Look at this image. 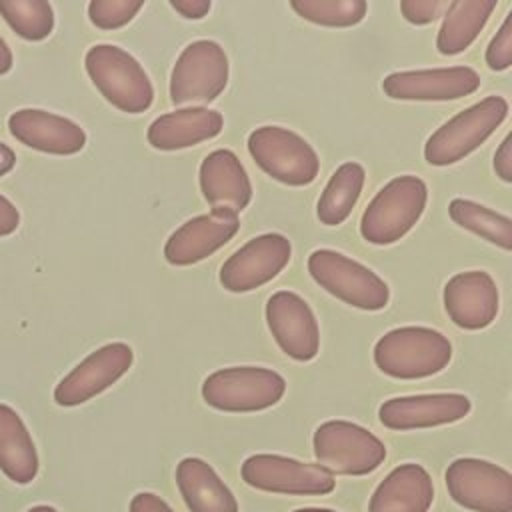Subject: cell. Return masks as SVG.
Wrapping results in <instances>:
<instances>
[{
    "label": "cell",
    "instance_id": "4dcf8cb0",
    "mask_svg": "<svg viewBox=\"0 0 512 512\" xmlns=\"http://www.w3.org/2000/svg\"><path fill=\"white\" fill-rule=\"evenodd\" d=\"M486 64L490 70H506L512 64V14H508L486 48Z\"/></svg>",
    "mask_w": 512,
    "mask_h": 512
},
{
    "label": "cell",
    "instance_id": "44dd1931",
    "mask_svg": "<svg viewBox=\"0 0 512 512\" xmlns=\"http://www.w3.org/2000/svg\"><path fill=\"white\" fill-rule=\"evenodd\" d=\"M434 484L426 468L414 462L396 466L372 492L368 512H428Z\"/></svg>",
    "mask_w": 512,
    "mask_h": 512
},
{
    "label": "cell",
    "instance_id": "e575fe53",
    "mask_svg": "<svg viewBox=\"0 0 512 512\" xmlns=\"http://www.w3.org/2000/svg\"><path fill=\"white\" fill-rule=\"evenodd\" d=\"M170 6L190 20H200L210 12V0H170Z\"/></svg>",
    "mask_w": 512,
    "mask_h": 512
},
{
    "label": "cell",
    "instance_id": "8fae6325",
    "mask_svg": "<svg viewBox=\"0 0 512 512\" xmlns=\"http://www.w3.org/2000/svg\"><path fill=\"white\" fill-rule=\"evenodd\" d=\"M242 480L256 490L296 496L330 494L334 476L320 464L300 462L280 454H254L242 462Z\"/></svg>",
    "mask_w": 512,
    "mask_h": 512
},
{
    "label": "cell",
    "instance_id": "52a82bcc",
    "mask_svg": "<svg viewBox=\"0 0 512 512\" xmlns=\"http://www.w3.org/2000/svg\"><path fill=\"white\" fill-rule=\"evenodd\" d=\"M228 84V56L214 40L190 42L174 62L170 74V100L176 106L204 108Z\"/></svg>",
    "mask_w": 512,
    "mask_h": 512
},
{
    "label": "cell",
    "instance_id": "2e32d148",
    "mask_svg": "<svg viewBox=\"0 0 512 512\" xmlns=\"http://www.w3.org/2000/svg\"><path fill=\"white\" fill-rule=\"evenodd\" d=\"M238 228L240 222L234 212L212 210L194 216L170 234L164 244V258L172 266L196 264L230 242Z\"/></svg>",
    "mask_w": 512,
    "mask_h": 512
},
{
    "label": "cell",
    "instance_id": "5bb4252c",
    "mask_svg": "<svg viewBox=\"0 0 512 512\" xmlns=\"http://www.w3.org/2000/svg\"><path fill=\"white\" fill-rule=\"evenodd\" d=\"M266 324L280 350L298 362L318 354L320 332L308 302L290 290L274 292L266 302Z\"/></svg>",
    "mask_w": 512,
    "mask_h": 512
},
{
    "label": "cell",
    "instance_id": "d6a6232c",
    "mask_svg": "<svg viewBox=\"0 0 512 512\" xmlns=\"http://www.w3.org/2000/svg\"><path fill=\"white\" fill-rule=\"evenodd\" d=\"M494 170L500 176V180L512 182V136L510 134L500 142L494 154Z\"/></svg>",
    "mask_w": 512,
    "mask_h": 512
},
{
    "label": "cell",
    "instance_id": "9c48e42d",
    "mask_svg": "<svg viewBox=\"0 0 512 512\" xmlns=\"http://www.w3.org/2000/svg\"><path fill=\"white\" fill-rule=\"evenodd\" d=\"M248 152L268 176L286 186H308L320 170L316 150L300 134L282 126L252 130Z\"/></svg>",
    "mask_w": 512,
    "mask_h": 512
},
{
    "label": "cell",
    "instance_id": "3957f363",
    "mask_svg": "<svg viewBox=\"0 0 512 512\" xmlns=\"http://www.w3.org/2000/svg\"><path fill=\"white\" fill-rule=\"evenodd\" d=\"M86 72L98 92L118 110L140 114L152 106L154 86L140 62L114 44H96L86 52Z\"/></svg>",
    "mask_w": 512,
    "mask_h": 512
},
{
    "label": "cell",
    "instance_id": "d590c367",
    "mask_svg": "<svg viewBox=\"0 0 512 512\" xmlns=\"http://www.w3.org/2000/svg\"><path fill=\"white\" fill-rule=\"evenodd\" d=\"M20 222V214L16 210V206L0 194V236H8L18 228Z\"/></svg>",
    "mask_w": 512,
    "mask_h": 512
},
{
    "label": "cell",
    "instance_id": "f1b7e54d",
    "mask_svg": "<svg viewBox=\"0 0 512 512\" xmlns=\"http://www.w3.org/2000/svg\"><path fill=\"white\" fill-rule=\"evenodd\" d=\"M290 6L300 18L330 28L354 26L368 10L364 0H292Z\"/></svg>",
    "mask_w": 512,
    "mask_h": 512
},
{
    "label": "cell",
    "instance_id": "277c9868",
    "mask_svg": "<svg viewBox=\"0 0 512 512\" xmlns=\"http://www.w3.org/2000/svg\"><path fill=\"white\" fill-rule=\"evenodd\" d=\"M508 102L502 96H486L458 112L436 128L424 144V158L432 166H448L464 160L506 120Z\"/></svg>",
    "mask_w": 512,
    "mask_h": 512
},
{
    "label": "cell",
    "instance_id": "4316f807",
    "mask_svg": "<svg viewBox=\"0 0 512 512\" xmlns=\"http://www.w3.org/2000/svg\"><path fill=\"white\" fill-rule=\"evenodd\" d=\"M448 214L460 228L482 236L502 250L512 248V220L508 216L466 198H454L448 206Z\"/></svg>",
    "mask_w": 512,
    "mask_h": 512
},
{
    "label": "cell",
    "instance_id": "8992f818",
    "mask_svg": "<svg viewBox=\"0 0 512 512\" xmlns=\"http://www.w3.org/2000/svg\"><path fill=\"white\" fill-rule=\"evenodd\" d=\"M314 456L332 476H364L386 458L384 442L348 420L322 422L314 432Z\"/></svg>",
    "mask_w": 512,
    "mask_h": 512
},
{
    "label": "cell",
    "instance_id": "5b68a950",
    "mask_svg": "<svg viewBox=\"0 0 512 512\" xmlns=\"http://www.w3.org/2000/svg\"><path fill=\"white\" fill-rule=\"evenodd\" d=\"M286 380L262 366H232L212 372L202 384V398L222 412H258L282 400Z\"/></svg>",
    "mask_w": 512,
    "mask_h": 512
},
{
    "label": "cell",
    "instance_id": "484cf974",
    "mask_svg": "<svg viewBox=\"0 0 512 512\" xmlns=\"http://www.w3.org/2000/svg\"><path fill=\"white\" fill-rule=\"evenodd\" d=\"M366 172L358 162H344L330 176L316 206V216L326 226L342 224L356 206L364 188Z\"/></svg>",
    "mask_w": 512,
    "mask_h": 512
},
{
    "label": "cell",
    "instance_id": "4fadbf2b",
    "mask_svg": "<svg viewBox=\"0 0 512 512\" xmlns=\"http://www.w3.org/2000/svg\"><path fill=\"white\" fill-rule=\"evenodd\" d=\"M134 352L124 342H110L86 356L72 372H68L54 390L60 406H78L98 396L120 380L132 366Z\"/></svg>",
    "mask_w": 512,
    "mask_h": 512
},
{
    "label": "cell",
    "instance_id": "cb8c5ba5",
    "mask_svg": "<svg viewBox=\"0 0 512 512\" xmlns=\"http://www.w3.org/2000/svg\"><path fill=\"white\" fill-rule=\"evenodd\" d=\"M0 470L16 484H30L38 474V452L14 408L0 404Z\"/></svg>",
    "mask_w": 512,
    "mask_h": 512
},
{
    "label": "cell",
    "instance_id": "6da1fadb",
    "mask_svg": "<svg viewBox=\"0 0 512 512\" xmlns=\"http://www.w3.org/2000/svg\"><path fill=\"white\" fill-rule=\"evenodd\" d=\"M452 358L450 340L426 326H400L374 344L380 372L400 380H418L442 372Z\"/></svg>",
    "mask_w": 512,
    "mask_h": 512
},
{
    "label": "cell",
    "instance_id": "ffe728a7",
    "mask_svg": "<svg viewBox=\"0 0 512 512\" xmlns=\"http://www.w3.org/2000/svg\"><path fill=\"white\" fill-rule=\"evenodd\" d=\"M200 190L212 210L242 212L252 200L250 178L232 150L210 152L198 170Z\"/></svg>",
    "mask_w": 512,
    "mask_h": 512
},
{
    "label": "cell",
    "instance_id": "f35d334b",
    "mask_svg": "<svg viewBox=\"0 0 512 512\" xmlns=\"http://www.w3.org/2000/svg\"><path fill=\"white\" fill-rule=\"evenodd\" d=\"M26 512H58V510L52 508V506H46V504H38V506H32L30 510H26Z\"/></svg>",
    "mask_w": 512,
    "mask_h": 512
},
{
    "label": "cell",
    "instance_id": "ab89813d",
    "mask_svg": "<svg viewBox=\"0 0 512 512\" xmlns=\"http://www.w3.org/2000/svg\"><path fill=\"white\" fill-rule=\"evenodd\" d=\"M292 512H336V510H328V508H298Z\"/></svg>",
    "mask_w": 512,
    "mask_h": 512
},
{
    "label": "cell",
    "instance_id": "74e56055",
    "mask_svg": "<svg viewBox=\"0 0 512 512\" xmlns=\"http://www.w3.org/2000/svg\"><path fill=\"white\" fill-rule=\"evenodd\" d=\"M12 68V52L6 42L0 38V74H6Z\"/></svg>",
    "mask_w": 512,
    "mask_h": 512
},
{
    "label": "cell",
    "instance_id": "603a6c76",
    "mask_svg": "<svg viewBox=\"0 0 512 512\" xmlns=\"http://www.w3.org/2000/svg\"><path fill=\"white\" fill-rule=\"evenodd\" d=\"M176 484L190 512H238L232 490L216 470L200 458L188 456L178 462Z\"/></svg>",
    "mask_w": 512,
    "mask_h": 512
},
{
    "label": "cell",
    "instance_id": "8d00e7d4",
    "mask_svg": "<svg viewBox=\"0 0 512 512\" xmlns=\"http://www.w3.org/2000/svg\"><path fill=\"white\" fill-rule=\"evenodd\" d=\"M14 164H16V154H14V150L0 142V178H2L4 174H8V172L14 168Z\"/></svg>",
    "mask_w": 512,
    "mask_h": 512
},
{
    "label": "cell",
    "instance_id": "30bf717a",
    "mask_svg": "<svg viewBox=\"0 0 512 512\" xmlns=\"http://www.w3.org/2000/svg\"><path fill=\"white\" fill-rule=\"evenodd\" d=\"M448 494L472 512H512V476L506 468L480 458H456L448 464Z\"/></svg>",
    "mask_w": 512,
    "mask_h": 512
},
{
    "label": "cell",
    "instance_id": "7a4b0ae2",
    "mask_svg": "<svg viewBox=\"0 0 512 512\" xmlns=\"http://www.w3.org/2000/svg\"><path fill=\"white\" fill-rule=\"evenodd\" d=\"M426 202L424 180L412 174L392 178L366 206L360 218L362 238L376 246L398 242L420 220Z\"/></svg>",
    "mask_w": 512,
    "mask_h": 512
},
{
    "label": "cell",
    "instance_id": "f546056e",
    "mask_svg": "<svg viewBox=\"0 0 512 512\" xmlns=\"http://www.w3.org/2000/svg\"><path fill=\"white\" fill-rule=\"evenodd\" d=\"M142 6V0H92L88 4V18L96 28L116 30L126 26Z\"/></svg>",
    "mask_w": 512,
    "mask_h": 512
},
{
    "label": "cell",
    "instance_id": "d4e9b609",
    "mask_svg": "<svg viewBox=\"0 0 512 512\" xmlns=\"http://www.w3.org/2000/svg\"><path fill=\"white\" fill-rule=\"evenodd\" d=\"M496 10L494 0H454L448 4L436 36V48L444 56L464 52L482 32Z\"/></svg>",
    "mask_w": 512,
    "mask_h": 512
},
{
    "label": "cell",
    "instance_id": "ac0fdd59",
    "mask_svg": "<svg viewBox=\"0 0 512 512\" xmlns=\"http://www.w3.org/2000/svg\"><path fill=\"white\" fill-rule=\"evenodd\" d=\"M444 308L450 320L464 330H482L498 314V288L484 270L454 274L444 286Z\"/></svg>",
    "mask_w": 512,
    "mask_h": 512
},
{
    "label": "cell",
    "instance_id": "9a60e30c",
    "mask_svg": "<svg viewBox=\"0 0 512 512\" xmlns=\"http://www.w3.org/2000/svg\"><path fill=\"white\" fill-rule=\"evenodd\" d=\"M480 88V76L470 66L392 72L382 80V90L392 100L446 102L468 96Z\"/></svg>",
    "mask_w": 512,
    "mask_h": 512
},
{
    "label": "cell",
    "instance_id": "83f0119b",
    "mask_svg": "<svg viewBox=\"0 0 512 512\" xmlns=\"http://www.w3.org/2000/svg\"><path fill=\"white\" fill-rule=\"evenodd\" d=\"M0 16L24 40H44L54 28V10L46 0H0Z\"/></svg>",
    "mask_w": 512,
    "mask_h": 512
},
{
    "label": "cell",
    "instance_id": "7c38bea8",
    "mask_svg": "<svg viewBox=\"0 0 512 512\" xmlns=\"http://www.w3.org/2000/svg\"><path fill=\"white\" fill-rule=\"evenodd\" d=\"M292 246L284 234L268 232L242 244L220 268V284L228 292H250L276 278L290 262Z\"/></svg>",
    "mask_w": 512,
    "mask_h": 512
},
{
    "label": "cell",
    "instance_id": "1f68e13d",
    "mask_svg": "<svg viewBox=\"0 0 512 512\" xmlns=\"http://www.w3.org/2000/svg\"><path fill=\"white\" fill-rule=\"evenodd\" d=\"M448 4V0H402L400 12L410 24L424 26L444 16Z\"/></svg>",
    "mask_w": 512,
    "mask_h": 512
},
{
    "label": "cell",
    "instance_id": "7402d4cb",
    "mask_svg": "<svg viewBox=\"0 0 512 512\" xmlns=\"http://www.w3.org/2000/svg\"><path fill=\"white\" fill-rule=\"evenodd\" d=\"M224 118L210 108H182L158 116L146 132L156 150H182L210 140L222 132Z\"/></svg>",
    "mask_w": 512,
    "mask_h": 512
},
{
    "label": "cell",
    "instance_id": "d6986e66",
    "mask_svg": "<svg viewBox=\"0 0 512 512\" xmlns=\"http://www.w3.org/2000/svg\"><path fill=\"white\" fill-rule=\"evenodd\" d=\"M8 128L22 144L48 154H76L86 144V132L76 122L38 108L16 110Z\"/></svg>",
    "mask_w": 512,
    "mask_h": 512
},
{
    "label": "cell",
    "instance_id": "ba28073f",
    "mask_svg": "<svg viewBox=\"0 0 512 512\" xmlns=\"http://www.w3.org/2000/svg\"><path fill=\"white\" fill-rule=\"evenodd\" d=\"M308 272L320 288L354 308L382 310L390 300L388 284L376 272L336 250H314Z\"/></svg>",
    "mask_w": 512,
    "mask_h": 512
},
{
    "label": "cell",
    "instance_id": "e0dca14e",
    "mask_svg": "<svg viewBox=\"0 0 512 512\" xmlns=\"http://www.w3.org/2000/svg\"><path fill=\"white\" fill-rule=\"evenodd\" d=\"M470 408L468 396L456 392L398 396L382 402L378 418L390 430H416L458 422Z\"/></svg>",
    "mask_w": 512,
    "mask_h": 512
},
{
    "label": "cell",
    "instance_id": "836d02e7",
    "mask_svg": "<svg viewBox=\"0 0 512 512\" xmlns=\"http://www.w3.org/2000/svg\"><path fill=\"white\" fill-rule=\"evenodd\" d=\"M130 512H174L166 500L152 492H138L130 500Z\"/></svg>",
    "mask_w": 512,
    "mask_h": 512
}]
</instances>
